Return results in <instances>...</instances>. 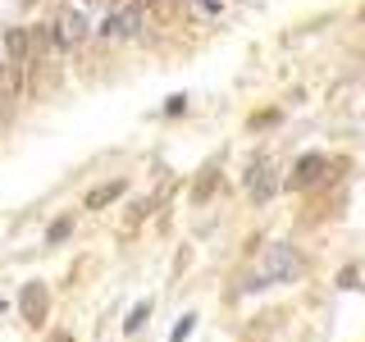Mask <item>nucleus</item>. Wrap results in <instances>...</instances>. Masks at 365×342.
<instances>
[{"instance_id":"8","label":"nucleus","mask_w":365,"mask_h":342,"mask_svg":"<svg viewBox=\"0 0 365 342\" xmlns=\"http://www.w3.org/2000/svg\"><path fill=\"white\" fill-rule=\"evenodd\" d=\"M68 233H73V219H55V224H51V233H46V247H60Z\"/></svg>"},{"instance_id":"10","label":"nucleus","mask_w":365,"mask_h":342,"mask_svg":"<svg viewBox=\"0 0 365 342\" xmlns=\"http://www.w3.org/2000/svg\"><path fill=\"white\" fill-rule=\"evenodd\" d=\"M215 182H220V174H215V169H205V178L197 182V192H192V201L201 205V201H205V197H210V192H215Z\"/></svg>"},{"instance_id":"3","label":"nucleus","mask_w":365,"mask_h":342,"mask_svg":"<svg viewBox=\"0 0 365 342\" xmlns=\"http://www.w3.org/2000/svg\"><path fill=\"white\" fill-rule=\"evenodd\" d=\"M324 169H329V160L324 155H302V160H297V165H292V174H288V187H297V192H311L315 187V182H324Z\"/></svg>"},{"instance_id":"2","label":"nucleus","mask_w":365,"mask_h":342,"mask_svg":"<svg viewBox=\"0 0 365 342\" xmlns=\"http://www.w3.org/2000/svg\"><path fill=\"white\" fill-rule=\"evenodd\" d=\"M142 5H133V0H123V5H114L110 9V19H106V37L110 41H128V37H142Z\"/></svg>"},{"instance_id":"13","label":"nucleus","mask_w":365,"mask_h":342,"mask_svg":"<svg viewBox=\"0 0 365 342\" xmlns=\"http://www.w3.org/2000/svg\"><path fill=\"white\" fill-rule=\"evenodd\" d=\"M133 5H142V9H146V5H160V0H133Z\"/></svg>"},{"instance_id":"4","label":"nucleus","mask_w":365,"mask_h":342,"mask_svg":"<svg viewBox=\"0 0 365 342\" xmlns=\"http://www.w3.org/2000/svg\"><path fill=\"white\" fill-rule=\"evenodd\" d=\"M55 32H60L64 46H78V41L91 37V23H87V14H78V9H60V19H55Z\"/></svg>"},{"instance_id":"14","label":"nucleus","mask_w":365,"mask_h":342,"mask_svg":"<svg viewBox=\"0 0 365 342\" xmlns=\"http://www.w3.org/2000/svg\"><path fill=\"white\" fill-rule=\"evenodd\" d=\"M55 342H73V338H68V333H60V338H55Z\"/></svg>"},{"instance_id":"1","label":"nucleus","mask_w":365,"mask_h":342,"mask_svg":"<svg viewBox=\"0 0 365 342\" xmlns=\"http://www.w3.org/2000/svg\"><path fill=\"white\" fill-rule=\"evenodd\" d=\"M302 269L306 265H302V256H297L292 247L274 242V247H265V256H260L251 288H260V283H297V279H302Z\"/></svg>"},{"instance_id":"7","label":"nucleus","mask_w":365,"mask_h":342,"mask_svg":"<svg viewBox=\"0 0 365 342\" xmlns=\"http://www.w3.org/2000/svg\"><path fill=\"white\" fill-rule=\"evenodd\" d=\"M41 306H46V288L41 283H28V288H23V315H28L32 324L41 319Z\"/></svg>"},{"instance_id":"9","label":"nucleus","mask_w":365,"mask_h":342,"mask_svg":"<svg viewBox=\"0 0 365 342\" xmlns=\"http://www.w3.org/2000/svg\"><path fill=\"white\" fill-rule=\"evenodd\" d=\"M146 315H151V301H142V306H133V315L123 319V328H128V333H137V328L146 324Z\"/></svg>"},{"instance_id":"5","label":"nucleus","mask_w":365,"mask_h":342,"mask_svg":"<svg viewBox=\"0 0 365 342\" xmlns=\"http://www.w3.org/2000/svg\"><path fill=\"white\" fill-rule=\"evenodd\" d=\"M274 192H279V178H274V169H269V165H256V169H251V201L265 205Z\"/></svg>"},{"instance_id":"12","label":"nucleus","mask_w":365,"mask_h":342,"mask_svg":"<svg viewBox=\"0 0 365 342\" xmlns=\"http://www.w3.org/2000/svg\"><path fill=\"white\" fill-rule=\"evenodd\" d=\"M5 119H9V96L0 91V123H5Z\"/></svg>"},{"instance_id":"6","label":"nucleus","mask_w":365,"mask_h":342,"mask_svg":"<svg viewBox=\"0 0 365 342\" xmlns=\"http://www.w3.org/2000/svg\"><path fill=\"white\" fill-rule=\"evenodd\" d=\"M119 197H123V182H119V178H110V182H101V187H91L83 205H87V210H106V205H110V201H119Z\"/></svg>"},{"instance_id":"11","label":"nucleus","mask_w":365,"mask_h":342,"mask_svg":"<svg viewBox=\"0 0 365 342\" xmlns=\"http://www.w3.org/2000/svg\"><path fill=\"white\" fill-rule=\"evenodd\" d=\"M187 333H192V315H182L178 324H174V342H182V338H187Z\"/></svg>"}]
</instances>
